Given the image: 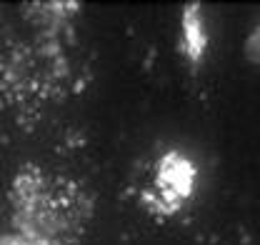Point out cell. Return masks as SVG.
<instances>
[{"label":"cell","mask_w":260,"mask_h":245,"mask_svg":"<svg viewBox=\"0 0 260 245\" xmlns=\"http://www.w3.org/2000/svg\"><path fill=\"white\" fill-rule=\"evenodd\" d=\"M13 233L38 245H83L95 200L88 188L40 163L20 165L8 183Z\"/></svg>","instance_id":"1"},{"label":"cell","mask_w":260,"mask_h":245,"mask_svg":"<svg viewBox=\"0 0 260 245\" xmlns=\"http://www.w3.org/2000/svg\"><path fill=\"white\" fill-rule=\"evenodd\" d=\"M200 183V168L183 148H165L155 153L135 175L133 193L145 213L158 220L175 218L193 203Z\"/></svg>","instance_id":"2"},{"label":"cell","mask_w":260,"mask_h":245,"mask_svg":"<svg viewBox=\"0 0 260 245\" xmlns=\"http://www.w3.org/2000/svg\"><path fill=\"white\" fill-rule=\"evenodd\" d=\"M210 18L203 3H188L180 10L178 25V55L190 70H200L210 53Z\"/></svg>","instance_id":"3"},{"label":"cell","mask_w":260,"mask_h":245,"mask_svg":"<svg viewBox=\"0 0 260 245\" xmlns=\"http://www.w3.org/2000/svg\"><path fill=\"white\" fill-rule=\"evenodd\" d=\"M243 50H245V58H248V60L255 63V65H260V20L255 23V28L248 33Z\"/></svg>","instance_id":"4"},{"label":"cell","mask_w":260,"mask_h":245,"mask_svg":"<svg viewBox=\"0 0 260 245\" xmlns=\"http://www.w3.org/2000/svg\"><path fill=\"white\" fill-rule=\"evenodd\" d=\"M0 245H38V243H32V240L13 233V230H8V233H0Z\"/></svg>","instance_id":"5"}]
</instances>
